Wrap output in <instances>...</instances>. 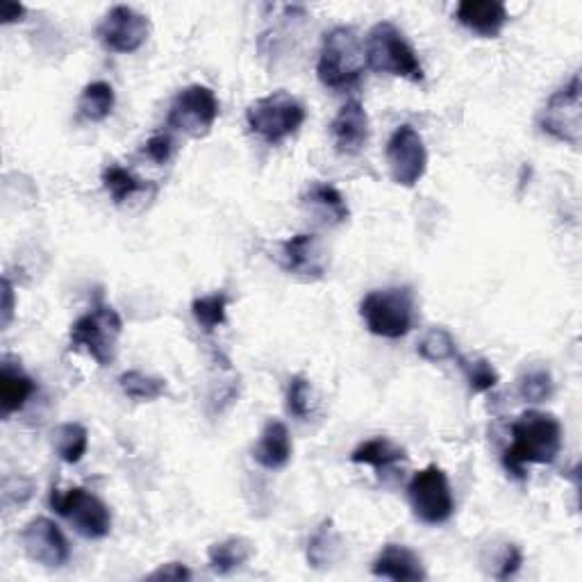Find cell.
Listing matches in <instances>:
<instances>
[{"label": "cell", "instance_id": "cell-16", "mask_svg": "<svg viewBox=\"0 0 582 582\" xmlns=\"http://www.w3.org/2000/svg\"><path fill=\"white\" fill-rule=\"evenodd\" d=\"M371 573L396 582H419L428 578L421 558L403 544H384L371 564Z\"/></svg>", "mask_w": 582, "mask_h": 582}, {"label": "cell", "instance_id": "cell-36", "mask_svg": "<svg viewBox=\"0 0 582 582\" xmlns=\"http://www.w3.org/2000/svg\"><path fill=\"white\" fill-rule=\"evenodd\" d=\"M12 317H14V287L6 278L3 281V328L12 324Z\"/></svg>", "mask_w": 582, "mask_h": 582}, {"label": "cell", "instance_id": "cell-35", "mask_svg": "<svg viewBox=\"0 0 582 582\" xmlns=\"http://www.w3.org/2000/svg\"><path fill=\"white\" fill-rule=\"evenodd\" d=\"M189 578H191V571L180 562L162 564L160 569L148 573V580H189Z\"/></svg>", "mask_w": 582, "mask_h": 582}, {"label": "cell", "instance_id": "cell-17", "mask_svg": "<svg viewBox=\"0 0 582 582\" xmlns=\"http://www.w3.org/2000/svg\"><path fill=\"white\" fill-rule=\"evenodd\" d=\"M292 451H294V444H292L289 428L283 421L271 419L266 421V425L260 433V440L253 448V459L260 464L262 469L278 472V469H285L289 464Z\"/></svg>", "mask_w": 582, "mask_h": 582}, {"label": "cell", "instance_id": "cell-28", "mask_svg": "<svg viewBox=\"0 0 582 582\" xmlns=\"http://www.w3.org/2000/svg\"><path fill=\"white\" fill-rule=\"evenodd\" d=\"M121 392L133 401H158L167 394V380L141 371H126L119 375Z\"/></svg>", "mask_w": 582, "mask_h": 582}, {"label": "cell", "instance_id": "cell-30", "mask_svg": "<svg viewBox=\"0 0 582 582\" xmlns=\"http://www.w3.org/2000/svg\"><path fill=\"white\" fill-rule=\"evenodd\" d=\"M455 362L459 364L464 378H467L469 382V390L474 394H485V392H491L494 387L498 384L500 375L498 371L494 369V364L485 358H476V360H469V358H464V356H457Z\"/></svg>", "mask_w": 582, "mask_h": 582}, {"label": "cell", "instance_id": "cell-23", "mask_svg": "<svg viewBox=\"0 0 582 582\" xmlns=\"http://www.w3.org/2000/svg\"><path fill=\"white\" fill-rule=\"evenodd\" d=\"M339 555H341L339 532L335 530V523L326 519L307 541V562L315 569H328L339 560Z\"/></svg>", "mask_w": 582, "mask_h": 582}, {"label": "cell", "instance_id": "cell-31", "mask_svg": "<svg viewBox=\"0 0 582 582\" xmlns=\"http://www.w3.org/2000/svg\"><path fill=\"white\" fill-rule=\"evenodd\" d=\"M553 375L549 369L544 367H535L528 369L521 378H519V396L528 403H544L553 396Z\"/></svg>", "mask_w": 582, "mask_h": 582}, {"label": "cell", "instance_id": "cell-18", "mask_svg": "<svg viewBox=\"0 0 582 582\" xmlns=\"http://www.w3.org/2000/svg\"><path fill=\"white\" fill-rule=\"evenodd\" d=\"M303 208L315 216L321 225L335 227L351 219V210H348L346 199L335 184L328 182H313L303 193Z\"/></svg>", "mask_w": 582, "mask_h": 582}, {"label": "cell", "instance_id": "cell-4", "mask_svg": "<svg viewBox=\"0 0 582 582\" xmlns=\"http://www.w3.org/2000/svg\"><path fill=\"white\" fill-rule=\"evenodd\" d=\"M360 317L371 335L401 339L414 324V294L410 287L373 289L360 303Z\"/></svg>", "mask_w": 582, "mask_h": 582}, {"label": "cell", "instance_id": "cell-15", "mask_svg": "<svg viewBox=\"0 0 582 582\" xmlns=\"http://www.w3.org/2000/svg\"><path fill=\"white\" fill-rule=\"evenodd\" d=\"M330 137L339 155H360L371 137L369 114L360 100H348L330 124Z\"/></svg>", "mask_w": 582, "mask_h": 582}, {"label": "cell", "instance_id": "cell-24", "mask_svg": "<svg viewBox=\"0 0 582 582\" xmlns=\"http://www.w3.org/2000/svg\"><path fill=\"white\" fill-rule=\"evenodd\" d=\"M114 103H116V96H114L112 85L96 81V83H89L83 89L81 98H77V114H81V119L85 121L103 124L112 114Z\"/></svg>", "mask_w": 582, "mask_h": 582}, {"label": "cell", "instance_id": "cell-6", "mask_svg": "<svg viewBox=\"0 0 582 582\" xmlns=\"http://www.w3.org/2000/svg\"><path fill=\"white\" fill-rule=\"evenodd\" d=\"M124 332V321L112 305L96 303L92 313L71 326L68 343L73 351H85L100 367H109L116 358V343Z\"/></svg>", "mask_w": 582, "mask_h": 582}, {"label": "cell", "instance_id": "cell-37", "mask_svg": "<svg viewBox=\"0 0 582 582\" xmlns=\"http://www.w3.org/2000/svg\"><path fill=\"white\" fill-rule=\"evenodd\" d=\"M23 14H25V8L23 6H17V3H6L3 6V23L21 21Z\"/></svg>", "mask_w": 582, "mask_h": 582}, {"label": "cell", "instance_id": "cell-14", "mask_svg": "<svg viewBox=\"0 0 582 582\" xmlns=\"http://www.w3.org/2000/svg\"><path fill=\"white\" fill-rule=\"evenodd\" d=\"M281 268L300 281H319L326 274V255L317 235H294L278 246L276 255Z\"/></svg>", "mask_w": 582, "mask_h": 582}, {"label": "cell", "instance_id": "cell-10", "mask_svg": "<svg viewBox=\"0 0 582 582\" xmlns=\"http://www.w3.org/2000/svg\"><path fill=\"white\" fill-rule=\"evenodd\" d=\"M539 126L553 139L569 144L573 148L580 146L582 133V105H580V75L573 73L571 81L560 87L547 103L544 112L539 116Z\"/></svg>", "mask_w": 582, "mask_h": 582}, {"label": "cell", "instance_id": "cell-19", "mask_svg": "<svg viewBox=\"0 0 582 582\" xmlns=\"http://www.w3.org/2000/svg\"><path fill=\"white\" fill-rule=\"evenodd\" d=\"M455 17L464 28L480 36H498L510 19L506 6L498 0H462Z\"/></svg>", "mask_w": 582, "mask_h": 582}, {"label": "cell", "instance_id": "cell-27", "mask_svg": "<svg viewBox=\"0 0 582 582\" xmlns=\"http://www.w3.org/2000/svg\"><path fill=\"white\" fill-rule=\"evenodd\" d=\"M191 315L203 332H214L227 319V294L214 292L197 298L191 303Z\"/></svg>", "mask_w": 582, "mask_h": 582}, {"label": "cell", "instance_id": "cell-2", "mask_svg": "<svg viewBox=\"0 0 582 582\" xmlns=\"http://www.w3.org/2000/svg\"><path fill=\"white\" fill-rule=\"evenodd\" d=\"M364 46L360 34L351 25H337L324 34L317 73L330 89H351L364 73Z\"/></svg>", "mask_w": 582, "mask_h": 582}, {"label": "cell", "instance_id": "cell-5", "mask_svg": "<svg viewBox=\"0 0 582 582\" xmlns=\"http://www.w3.org/2000/svg\"><path fill=\"white\" fill-rule=\"evenodd\" d=\"M303 103L285 89L257 98L246 109V124L253 135L271 146H278L300 130L305 124Z\"/></svg>", "mask_w": 582, "mask_h": 582}, {"label": "cell", "instance_id": "cell-21", "mask_svg": "<svg viewBox=\"0 0 582 582\" xmlns=\"http://www.w3.org/2000/svg\"><path fill=\"white\" fill-rule=\"evenodd\" d=\"M405 459H408L405 448L394 444L390 437L367 440L351 453L353 464H367V467H373L378 474L394 472Z\"/></svg>", "mask_w": 582, "mask_h": 582}, {"label": "cell", "instance_id": "cell-25", "mask_svg": "<svg viewBox=\"0 0 582 582\" xmlns=\"http://www.w3.org/2000/svg\"><path fill=\"white\" fill-rule=\"evenodd\" d=\"M53 446H55V453L62 462L66 464H77L87 448H89V433L83 423L77 421H68V423H62L60 428L53 433Z\"/></svg>", "mask_w": 582, "mask_h": 582}, {"label": "cell", "instance_id": "cell-20", "mask_svg": "<svg viewBox=\"0 0 582 582\" xmlns=\"http://www.w3.org/2000/svg\"><path fill=\"white\" fill-rule=\"evenodd\" d=\"M34 392L36 384L23 367L12 362V358H3V367H0V408H3V416L8 419L23 410Z\"/></svg>", "mask_w": 582, "mask_h": 582}, {"label": "cell", "instance_id": "cell-3", "mask_svg": "<svg viewBox=\"0 0 582 582\" xmlns=\"http://www.w3.org/2000/svg\"><path fill=\"white\" fill-rule=\"evenodd\" d=\"M364 57H367V66L375 73L405 77V81L412 83L425 81V73L416 51L408 42L403 30L396 28L392 21H380L369 30Z\"/></svg>", "mask_w": 582, "mask_h": 582}, {"label": "cell", "instance_id": "cell-12", "mask_svg": "<svg viewBox=\"0 0 582 582\" xmlns=\"http://www.w3.org/2000/svg\"><path fill=\"white\" fill-rule=\"evenodd\" d=\"M148 34H150L148 17L139 14L128 6L112 8L96 28L98 42L107 51L124 53V55L139 51L148 42Z\"/></svg>", "mask_w": 582, "mask_h": 582}, {"label": "cell", "instance_id": "cell-1", "mask_svg": "<svg viewBox=\"0 0 582 582\" xmlns=\"http://www.w3.org/2000/svg\"><path fill=\"white\" fill-rule=\"evenodd\" d=\"M562 423L555 414L530 410L512 423V444L502 453V467L519 480L528 464H553L562 451Z\"/></svg>", "mask_w": 582, "mask_h": 582}, {"label": "cell", "instance_id": "cell-13", "mask_svg": "<svg viewBox=\"0 0 582 582\" xmlns=\"http://www.w3.org/2000/svg\"><path fill=\"white\" fill-rule=\"evenodd\" d=\"M21 544L25 555L46 569H62L71 560V547L60 526L46 517L32 519L21 530Z\"/></svg>", "mask_w": 582, "mask_h": 582}, {"label": "cell", "instance_id": "cell-11", "mask_svg": "<svg viewBox=\"0 0 582 582\" xmlns=\"http://www.w3.org/2000/svg\"><path fill=\"white\" fill-rule=\"evenodd\" d=\"M390 176L401 187H414L428 169V150L412 126H399L384 148Z\"/></svg>", "mask_w": 582, "mask_h": 582}, {"label": "cell", "instance_id": "cell-7", "mask_svg": "<svg viewBox=\"0 0 582 582\" xmlns=\"http://www.w3.org/2000/svg\"><path fill=\"white\" fill-rule=\"evenodd\" d=\"M408 500L414 517L425 526H442L455 515V498L444 469L431 464L416 472L408 485Z\"/></svg>", "mask_w": 582, "mask_h": 582}, {"label": "cell", "instance_id": "cell-29", "mask_svg": "<svg viewBox=\"0 0 582 582\" xmlns=\"http://www.w3.org/2000/svg\"><path fill=\"white\" fill-rule=\"evenodd\" d=\"M416 353L425 362H446L459 356L455 339L446 328H431L428 332H425L416 346Z\"/></svg>", "mask_w": 582, "mask_h": 582}, {"label": "cell", "instance_id": "cell-9", "mask_svg": "<svg viewBox=\"0 0 582 582\" xmlns=\"http://www.w3.org/2000/svg\"><path fill=\"white\" fill-rule=\"evenodd\" d=\"M219 112H221L219 98L210 87L189 85L176 94L169 107L167 126L178 133H184L187 137L201 139L210 135V130L214 128Z\"/></svg>", "mask_w": 582, "mask_h": 582}, {"label": "cell", "instance_id": "cell-26", "mask_svg": "<svg viewBox=\"0 0 582 582\" xmlns=\"http://www.w3.org/2000/svg\"><path fill=\"white\" fill-rule=\"evenodd\" d=\"M100 180H103V187L107 189V193H109L112 201L116 205L126 203L128 199L137 197L139 191L146 189V182L144 180H139L133 171H128V169H124L119 165H107L103 169Z\"/></svg>", "mask_w": 582, "mask_h": 582}, {"label": "cell", "instance_id": "cell-33", "mask_svg": "<svg viewBox=\"0 0 582 582\" xmlns=\"http://www.w3.org/2000/svg\"><path fill=\"white\" fill-rule=\"evenodd\" d=\"M521 564H523L521 549L517 544H506V547H502V551L498 553V558H496V569H494L491 575L496 580H508L521 569Z\"/></svg>", "mask_w": 582, "mask_h": 582}, {"label": "cell", "instance_id": "cell-32", "mask_svg": "<svg viewBox=\"0 0 582 582\" xmlns=\"http://www.w3.org/2000/svg\"><path fill=\"white\" fill-rule=\"evenodd\" d=\"M315 401H313V384L307 378L294 375L287 387V412L300 421H307L313 416Z\"/></svg>", "mask_w": 582, "mask_h": 582}, {"label": "cell", "instance_id": "cell-34", "mask_svg": "<svg viewBox=\"0 0 582 582\" xmlns=\"http://www.w3.org/2000/svg\"><path fill=\"white\" fill-rule=\"evenodd\" d=\"M144 150L155 165H167L173 155V139L169 133H158L146 141Z\"/></svg>", "mask_w": 582, "mask_h": 582}, {"label": "cell", "instance_id": "cell-22", "mask_svg": "<svg viewBox=\"0 0 582 582\" xmlns=\"http://www.w3.org/2000/svg\"><path fill=\"white\" fill-rule=\"evenodd\" d=\"M255 555L253 541L246 537H227L210 547L208 562L216 575H227L244 567Z\"/></svg>", "mask_w": 582, "mask_h": 582}, {"label": "cell", "instance_id": "cell-8", "mask_svg": "<svg viewBox=\"0 0 582 582\" xmlns=\"http://www.w3.org/2000/svg\"><path fill=\"white\" fill-rule=\"evenodd\" d=\"M51 508L64 517L85 539H103L112 530V512L105 502L85 487L51 491Z\"/></svg>", "mask_w": 582, "mask_h": 582}]
</instances>
